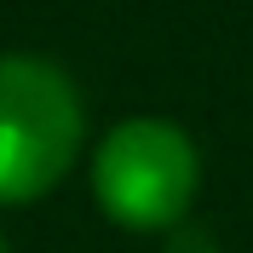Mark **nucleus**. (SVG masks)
Instances as JSON below:
<instances>
[{
	"label": "nucleus",
	"mask_w": 253,
	"mask_h": 253,
	"mask_svg": "<svg viewBox=\"0 0 253 253\" xmlns=\"http://www.w3.org/2000/svg\"><path fill=\"white\" fill-rule=\"evenodd\" d=\"M202 190V156L178 121L126 115L92 150V196L121 230H173Z\"/></svg>",
	"instance_id": "nucleus-2"
},
{
	"label": "nucleus",
	"mask_w": 253,
	"mask_h": 253,
	"mask_svg": "<svg viewBox=\"0 0 253 253\" xmlns=\"http://www.w3.org/2000/svg\"><path fill=\"white\" fill-rule=\"evenodd\" d=\"M0 253H12V248H6V236H0Z\"/></svg>",
	"instance_id": "nucleus-4"
},
{
	"label": "nucleus",
	"mask_w": 253,
	"mask_h": 253,
	"mask_svg": "<svg viewBox=\"0 0 253 253\" xmlns=\"http://www.w3.org/2000/svg\"><path fill=\"white\" fill-rule=\"evenodd\" d=\"M81 144H86V110L75 81L52 58L6 52L0 58V207L52 196L69 178Z\"/></svg>",
	"instance_id": "nucleus-1"
},
{
	"label": "nucleus",
	"mask_w": 253,
	"mask_h": 253,
	"mask_svg": "<svg viewBox=\"0 0 253 253\" xmlns=\"http://www.w3.org/2000/svg\"><path fill=\"white\" fill-rule=\"evenodd\" d=\"M167 253H219L213 248V236H207V230H196V224H173V230H167Z\"/></svg>",
	"instance_id": "nucleus-3"
}]
</instances>
